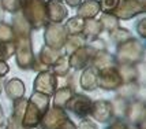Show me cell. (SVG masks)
Masks as SVG:
<instances>
[{
  "label": "cell",
  "mask_w": 146,
  "mask_h": 129,
  "mask_svg": "<svg viewBox=\"0 0 146 129\" xmlns=\"http://www.w3.org/2000/svg\"><path fill=\"white\" fill-rule=\"evenodd\" d=\"M48 106H49V97L48 95H44L41 92H36L32 95L30 100L26 104V110L23 118H22V125L23 128L30 129L36 128V125L40 124L41 118L44 114L48 111Z\"/></svg>",
  "instance_id": "6da1fadb"
},
{
  "label": "cell",
  "mask_w": 146,
  "mask_h": 129,
  "mask_svg": "<svg viewBox=\"0 0 146 129\" xmlns=\"http://www.w3.org/2000/svg\"><path fill=\"white\" fill-rule=\"evenodd\" d=\"M64 120H67L66 111L60 107H53L52 110L45 113L40 122L42 125V129H56Z\"/></svg>",
  "instance_id": "7a4b0ae2"
},
{
  "label": "cell",
  "mask_w": 146,
  "mask_h": 129,
  "mask_svg": "<svg viewBox=\"0 0 146 129\" xmlns=\"http://www.w3.org/2000/svg\"><path fill=\"white\" fill-rule=\"evenodd\" d=\"M56 84V77L52 73H41L34 81V91L49 96L51 93H53Z\"/></svg>",
  "instance_id": "3957f363"
},
{
  "label": "cell",
  "mask_w": 146,
  "mask_h": 129,
  "mask_svg": "<svg viewBox=\"0 0 146 129\" xmlns=\"http://www.w3.org/2000/svg\"><path fill=\"white\" fill-rule=\"evenodd\" d=\"M90 106H92V102L86 96H83V95H74V96H71L70 100L66 104L67 109L74 111L76 116L79 117L88 116L90 113Z\"/></svg>",
  "instance_id": "277c9868"
},
{
  "label": "cell",
  "mask_w": 146,
  "mask_h": 129,
  "mask_svg": "<svg viewBox=\"0 0 146 129\" xmlns=\"http://www.w3.org/2000/svg\"><path fill=\"white\" fill-rule=\"evenodd\" d=\"M93 116V118H96L100 122H107L109 118L113 114V107L112 103L105 102V100H97L90 106V113Z\"/></svg>",
  "instance_id": "5b68a950"
},
{
  "label": "cell",
  "mask_w": 146,
  "mask_h": 129,
  "mask_svg": "<svg viewBox=\"0 0 146 129\" xmlns=\"http://www.w3.org/2000/svg\"><path fill=\"white\" fill-rule=\"evenodd\" d=\"M123 77H120L113 69H104V70L98 74V80H97V85H100L105 89H113L117 88L121 84Z\"/></svg>",
  "instance_id": "8992f818"
},
{
  "label": "cell",
  "mask_w": 146,
  "mask_h": 129,
  "mask_svg": "<svg viewBox=\"0 0 146 129\" xmlns=\"http://www.w3.org/2000/svg\"><path fill=\"white\" fill-rule=\"evenodd\" d=\"M6 92L13 100H19V99H22L23 95H25V85H23V83H22L21 80H18V78L11 80V81L6 85Z\"/></svg>",
  "instance_id": "52a82bcc"
},
{
  "label": "cell",
  "mask_w": 146,
  "mask_h": 129,
  "mask_svg": "<svg viewBox=\"0 0 146 129\" xmlns=\"http://www.w3.org/2000/svg\"><path fill=\"white\" fill-rule=\"evenodd\" d=\"M97 80H98V73H97V69L92 67V69H88V70L83 73V76L81 77V85H82L83 89H94L97 87Z\"/></svg>",
  "instance_id": "ba28073f"
},
{
  "label": "cell",
  "mask_w": 146,
  "mask_h": 129,
  "mask_svg": "<svg viewBox=\"0 0 146 129\" xmlns=\"http://www.w3.org/2000/svg\"><path fill=\"white\" fill-rule=\"evenodd\" d=\"M71 96H72V92H71V89L68 87L60 88L56 92V95H55V107H60V109L66 107V104L70 100Z\"/></svg>",
  "instance_id": "9c48e42d"
},
{
  "label": "cell",
  "mask_w": 146,
  "mask_h": 129,
  "mask_svg": "<svg viewBox=\"0 0 146 129\" xmlns=\"http://www.w3.org/2000/svg\"><path fill=\"white\" fill-rule=\"evenodd\" d=\"M56 71L59 76H64L67 71H68V62H67V59L66 58H62L60 60H59V66L56 64Z\"/></svg>",
  "instance_id": "30bf717a"
},
{
  "label": "cell",
  "mask_w": 146,
  "mask_h": 129,
  "mask_svg": "<svg viewBox=\"0 0 146 129\" xmlns=\"http://www.w3.org/2000/svg\"><path fill=\"white\" fill-rule=\"evenodd\" d=\"M56 129H76V126L74 125V122H72V121H70V120L67 118V120H64L63 122L60 124Z\"/></svg>",
  "instance_id": "8fae6325"
},
{
  "label": "cell",
  "mask_w": 146,
  "mask_h": 129,
  "mask_svg": "<svg viewBox=\"0 0 146 129\" xmlns=\"http://www.w3.org/2000/svg\"><path fill=\"white\" fill-rule=\"evenodd\" d=\"M78 129H97V126H96V125L92 122L90 120H83Z\"/></svg>",
  "instance_id": "7c38bea8"
},
{
  "label": "cell",
  "mask_w": 146,
  "mask_h": 129,
  "mask_svg": "<svg viewBox=\"0 0 146 129\" xmlns=\"http://www.w3.org/2000/svg\"><path fill=\"white\" fill-rule=\"evenodd\" d=\"M7 71H8V66L3 60H0V77H4V74Z\"/></svg>",
  "instance_id": "4fadbf2b"
},
{
  "label": "cell",
  "mask_w": 146,
  "mask_h": 129,
  "mask_svg": "<svg viewBox=\"0 0 146 129\" xmlns=\"http://www.w3.org/2000/svg\"><path fill=\"white\" fill-rule=\"evenodd\" d=\"M3 120H4V114H3V111H1V109H0V125L3 124Z\"/></svg>",
  "instance_id": "5bb4252c"
},
{
  "label": "cell",
  "mask_w": 146,
  "mask_h": 129,
  "mask_svg": "<svg viewBox=\"0 0 146 129\" xmlns=\"http://www.w3.org/2000/svg\"><path fill=\"white\" fill-rule=\"evenodd\" d=\"M1 87H3V85H1V77H0V92H1Z\"/></svg>",
  "instance_id": "9a60e30c"
},
{
  "label": "cell",
  "mask_w": 146,
  "mask_h": 129,
  "mask_svg": "<svg viewBox=\"0 0 146 129\" xmlns=\"http://www.w3.org/2000/svg\"><path fill=\"white\" fill-rule=\"evenodd\" d=\"M30 129H34V128H30Z\"/></svg>",
  "instance_id": "2e32d148"
}]
</instances>
